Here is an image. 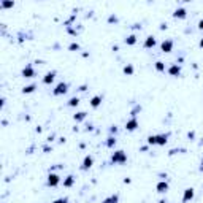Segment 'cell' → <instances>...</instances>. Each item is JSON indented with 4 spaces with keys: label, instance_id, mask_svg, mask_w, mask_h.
Returning <instances> with one entry per match:
<instances>
[{
    "label": "cell",
    "instance_id": "cell-14",
    "mask_svg": "<svg viewBox=\"0 0 203 203\" xmlns=\"http://www.w3.org/2000/svg\"><path fill=\"white\" fill-rule=\"evenodd\" d=\"M75 183H76V178H75L73 174H68V176H65V178H64L62 186H64V187H73V186H75Z\"/></svg>",
    "mask_w": 203,
    "mask_h": 203
},
{
    "label": "cell",
    "instance_id": "cell-36",
    "mask_svg": "<svg viewBox=\"0 0 203 203\" xmlns=\"http://www.w3.org/2000/svg\"><path fill=\"white\" fill-rule=\"evenodd\" d=\"M0 107H2V108L5 107V97H2V100H0Z\"/></svg>",
    "mask_w": 203,
    "mask_h": 203
},
{
    "label": "cell",
    "instance_id": "cell-35",
    "mask_svg": "<svg viewBox=\"0 0 203 203\" xmlns=\"http://www.w3.org/2000/svg\"><path fill=\"white\" fill-rule=\"evenodd\" d=\"M160 30H167V24H165V22L160 24Z\"/></svg>",
    "mask_w": 203,
    "mask_h": 203
},
{
    "label": "cell",
    "instance_id": "cell-26",
    "mask_svg": "<svg viewBox=\"0 0 203 203\" xmlns=\"http://www.w3.org/2000/svg\"><path fill=\"white\" fill-rule=\"evenodd\" d=\"M68 49H70V51H80V49H81V46H80V43L73 41V43H70V44H68Z\"/></svg>",
    "mask_w": 203,
    "mask_h": 203
},
{
    "label": "cell",
    "instance_id": "cell-32",
    "mask_svg": "<svg viewBox=\"0 0 203 203\" xmlns=\"http://www.w3.org/2000/svg\"><path fill=\"white\" fill-rule=\"evenodd\" d=\"M197 27H198L200 30H203V19H200V21H198V24H197Z\"/></svg>",
    "mask_w": 203,
    "mask_h": 203
},
{
    "label": "cell",
    "instance_id": "cell-20",
    "mask_svg": "<svg viewBox=\"0 0 203 203\" xmlns=\"http://www.w3.org/2000/svg\"><path fill=\"white\" fill-rule=\"evenodd\" d=\"M116 143H117L116 137H114V135H110V137L107 138V141H105V146H107V148H110V149H113V148L116 146Z\"/></svg>",
    "mask_w": 203,
    "mask_h": 203
},
{
    "label": "cell",
    "instance_id": "cell-24",
    "mask_svg": "<svg viewBox=\"0 0 203 203\" xmlns=\"http://www.w3.org/2000/svg\"><path fill=\"white\" fill-rule=\"evenodd\" d=\"M13 7H14L13 0H2V2H0V8H2V10H5V8H13Z\"/></svg>",
    "mask_w": 203,
    "mask_h": 203
},
{
    "label": "cell",
    "instance_id": "cell-21",
    "mask_svg": "<svg viewBox=\"0 0 203 203\" xmlns=\"http://www.w3.org/2000/svg\"><path fill=\"white\" fill-rule=\"evenodd\" d=\"M122 71H124V75H127V76H132V75L135 73V67H133L132 64H127V65H124Z\"/></svg>",
    "mask_w": 203,
    "mask_h": 203
},
{
    "label": "cell",
    "instance_id": "cell-33",
    "mask_svg": "<svg viewBox=\"0 0 203 203\" xmlns=\"http://www.w3.org/2000/svg\"><path fill=\"white\" fill-rule=\"evenodd\" d=\"M187 138L194 140V138H195V132H189V133H187Z\"/></svg>",
    "mask_w": 203,
    "mask_h": 203
},
{
    "label": "cell",
    "instance_id": "cell-30",
    "mask_svg": "<svg viewBox=\"0 0 203 203\" xmlns=\"http://www.w3.org/2000/svg\"><path fill=\"white\" fill-rule=\"evenodd\" d=\"M110 133H111V135H113V133H114V135L117 133V127H116V125H111V127H110Z\"/></svg>",
    "mask_w": 203,
    "mask_h": 203
},
{
    "label": "cell",
    "instance_id": "cell-27",
    "mask_svg": "<svg viewBox=\"0 0 203 203\" xmlns=\"http://www.w3.org/2000/svg\"><path fill=\"white\" fill-rule=\"evenodd\" d=\"M117 21H119V18H117L116 14H110V16H108V22H110V24H113V22L116 24Z\"/></svg>",
    "mask_w": 203,
    "mask_h": 203
},
{
    "label": "cell",
    "instance_id": "cell-34",
    "mask_svg": "<svg viewBox=\"0 0 203 203\" xmlns=\"http://www.w3.org/2000/svg\"><path fill=\"white\" fill-rule=\"evenodd\" d=\"M130 183H132L130 178H124V184H130Z\"/></svg>",
    "mask_w": 203,
    "mask_h": 203
},
{
    "label": "cell",
    "instance_id": "cell-29",
    "mask_svg": "<svg viewBox=\"0 0 203 203\" xmlns=\"http://www.w3.org/2000/svg\"><path fill=\"white\" fill-rule=\"evenodd\" d=\"M181 151H184V149H171L168 152V156H174V154H178V152H181Z\"/></svg>",
    "mask_w": 203,
    "mask_h": 203
},
{
    "label": "cell",
    "instance_id": "cell-10",
    "mask_svg": "<svg viewBox=\"0 0 203 203\" xmlns=\"http://www.w3.org/2000/svg\"><path fill=\"white\" fill-rule=\"evenodd\" d=\"M167 73H168L170 76H174V78H178V76H181V65L171 64V65L167 68Z\"/></svg>",
    "mask_w": 203,
    "mask_h": 203
},
{
    "label": "cell",
    "instance_id": "cell-4",
    "mask_svg": "<svg viewBox=\"0 0 203 203\" xmlns=\"http://www.w3.org/2000/svg\"><path fill=\"white\" fill-rule=\"evenodd\" d=\"M68 83H64V81H60L54 89H53V95L54 97H59V95H64V94H67L68 92Z\"/></svg>",
    "mask_w": 203,
    "mask_h": 203
},
{
    "label": "cell",
    "instance_id": "cell-19",
    "mask_svg": "<svg viewBox=\"0 0 203 203\" xmlns=\"http://www.w3.org/2000/svg\"><path fill=\"white\" fill-rule=\"evenodd\" d=\"M37 87H38L37 83H32V84H29V86H24V87H22V94H32V92H35Z\"/></svg>",
    "mask_w": 203,
    "mask_h": 203
},
{
    "label": "cell",
    "instance_id": "cell-15",
    "mask_svg": "<svg viewBox=\"0 0 203 203\" xmlns=\"http://www.w3.org/2000/svg\"><path fill=\"white\" fill-rule=\"evenodd\" d=\"M102 102H103V95H94V97L91 98V102H89V105H91L92 108H98V107L102 105Z\"/></svg>",
    "mask_w": 203,
    "mask_h": 203
},
{
    "label": "cell",
    "instance_id": "cell-8",
    "mask_svg": "<svg viewBox=\"0 0 203 203\" xmlns=\"http://www.w3.org/2000/svg\"><path fill=\"white\" fill-rule=\"evenodd\" d=\"M194 197H195V189H194V187H186L184 192H183V203L192 201Z\"/></svg>",
    "mask_w": 203,
    "mask_h": 203
},
{
    "label": "cell",
    "instance_id": "cell-17",
    "mask_svg": "<svg viewBox=\"0 0 203 203\" xmlns=\"http://www.w3.org/2000/svg\"><path fill=\"white\" fill-rule=\"evenodd\" d=\"M137 41H138V37H137L135 34H130V35H127V37L124 38V43H125L127 46H133Z\"/></svg>",
    "mask_w": 203,
    "mask_h": 203
},
{
    "label": "cell",
    "instance_id": "cell-5",
    "mask_svg": "<svg viewBox=\"0 0 203 203\" xmlns=\"http://www.w3.org/2000/svg\"><path fill=\"white\" fill-rule=\"evenodd\" d=\"M138 127H140V122H138L137 116H132L129 121L125 122V130H127V132H135Z\"/></svg>",
    "mask_w": 203,
    "mask_h": 203
},
{
    "label": "cell",
    "instance_id": "cell-38",
    "mask_svg": "<svg viewBox=\"0 0 203 203\" xmlns=\"http://www.w3.org/2000/svg\"><path fill=\"white\" fill-rule=\"evenodd\" d=\"M200 171L203 173V159H201V162H200Z\"/></svg>",
    "mask_w": 203,
    "mask_h": 203
},
{
    "label": "cell",
    "instance_id": "cell-9",
    "mask_svg": "<svg viewBox=\"0 0 203 203\" xmlns=\"http://www.w3.org/2000/svg\"><path fill=\"white\" fill-rule=\"evenodd\" d=\"M92 165H94V157L91 156V154H87L84 159H83V162H81V170L83 171H87V170H91L92 168Z\"/></svg>",
    "mask_w": 203,
    "mask_h": 203
},
{
    "label": "cell",
    "instance_id": "cell-12",
    "mask_svg": "<svg viewBox=\"0 0 203 203\" xmlns=\"http://www.w3.org/2000/svg\"><path fill=\"white\" fill-rule=\"evenodd\" d=\"M187 16V10L184 7H178L174 11H173V18L174 19H184Z\"/></svg>",
    "mask_w": 203,
    "mask_h": 203
},
{
    "label": "cell",
    "instance_id": "cell-25",
    "mask_svg": "<svg viewBox=\"0 0 203 203\" xmlns=\"http://www.w3.org/2000/svg\"><path fill=\"white\" fill-rule=\"evenodd\" d=\"M154 67H156V70H157V71H160V73L167 70V68H165V62H162V60H157V62L154 64Z\"/></svg>",
    "mask_w": 203,
    "mask_h": 203
},
{
    "label": "cell",
    "instance_id": "cell-13",
    "mask_svg": "<svg viewBox=\"0 0 203 203\" xmlns=\"http://www.w3.org/2000/svg\"><path fill=\"white\" fill-rule=\"evenodd\" d=\"M168 138H170V133H159V135H156V144L165 146L168 143Z\"/></svg>",
    "mask_w": 203,
    "mask_h": 203
},
{
    "label": "cell",
    "instance_id": "cell-6",
    "mask_svg": "<svg viewBox=\"0 0 203 203\" xmlns=\"http://www.w3.org/2000/svg\"><path fill=\"white\" fill-rule=\"evenodd\" d=\"M56 76H57V71H56V70H51V71H48V73L43 76L41 83H43V84H46V86L53 84V83H54V80H56Z\"/></svg>",
    "mask_w": 203,
    "mask_h": 203
},
{
    "label": "cell",
    "instance_id": "cell-16",
    "mask_svg": "<svg viewBox=\"0 0 203 203\" xmlns=\"http://www.w3.org/2000/svg\"><path fill=\"white\" fill-rule=\"evenodd\" d=\"M168 181H159L157 184H156V190L159 192V194H167V190H168Z\"/></svg>",
    "mask_w": 203,
    "mask_h": 203
},
{
    "label": "cell",
    "instance_id": "cell-40",
    "mask_svg": "<svg viewBox=\"0 0 203 203\" xmlns=\"http://www.w3.org/2000/svg\"><path fill=\"white\" fill-rule=\"evenodd\" d=\"M159 203H167V198H162V200L159 201Z\"/></svg>",
    "mask_w": 203,
    "mask_h": 203
},
{
    "label": "cell",
    "instance_id": "cell-18",
    "mask_svg": "<svg viewBox=\"0 0 203 203\" xmlns=\"http://www.w3.org/2000/svg\"><path fill=\"white\" fill-rule=\"evenodd\" d=\"M86 117H87V113H86V111H78V113L73 114V121H75V122H83Z\"/></svg>",
    "mask_w": 203,
    "mask_h": 203
},
{
    "label": "cell",
    "instance_id": "cell-3",
    "mask_svg": "<svg viewBox=\"0 0 203 203\" xmlns=\"http://www.w3.org/2000/svg\"><path fill=\"white\" fill-rule=\"evenodd\" d=\"M21 76H22V78H27V80L35 78V76H37V71H35L34 65H32V64H27V65H25V67L21 70Z\"/></svg>",
    "mask_w": 203,
    "mask_h": 203
},
{
    "label": "cell",
    "instance_id": "cell-2",
    "mask_svg": "<svg viewBox=\"0 0 203 203\" xmlns=\"http://www.w3.org/2000/svg\"><path fill=\"white\" fill-rule=\"evenodd\" d=\"M60 184V176L57 173L49 171V174L46 176V186L48 187H57Z\"/></svg>",
    "mask_w": 203,
    "mask_h": 203
},
{
    "label": "cell",
    "instance_id": "cell-7",
    "mask_svg": "<svg viewBox=\"0 0 203 203\" xmlns=\"http://www.w3.org/2000/svg\"><path fill=\"white\" fill-rule=\"evenodd\" d=\"M173 46H174V41H173L171 38H165V40L160 43V51H162V53H171Z\"/></svg>",
    "mask_w": 203,
    "mask_h": 203
},
{
    "label": "cell",
    "instance_id": "cell-11",
    "mask_svg": "<svg viewBox=\"0 0 203 203\" xmlns=\"http://www.w3.org/2000/svg\"><path fill=\"white\" fill-rule=\"evenodd\" d=\"M156 44H157V40H156L154 35H148V37L144 38V41H143V48H144V49H152Z\"/></svg>",
    "mask_w": 203,
    "mask_h": 203
},
{
    "label": "cell",
    "instance_id": "cell-37",
    "mask_svg": "<svg viewBox=\"0 0 203 203\" xmlns=\"http://www.w3.org/2000/svg\"><path fill=\"white\" fill-rule=\"evenodd\" d=\"M132 29H141V24H133Z\"/></svg>",
    "mask_w": 203,
    "mask_h": 203
},
{
    "label": "cell",
    "instance_id": "cell-1",
    "mask_svg": "<svg viewBox=\"0 0 203 203\" xmlns=\"http://www.w3.org/2000/svg\"><path fill=\"white\" fill-rule=\"evenodd\" d=\"M127 154H125V151H122V149H117V151H114L113 154H111V164H117V165H122V164H125L127 162Z\"/></svg>",
    "mask_w": 203,
    "mask_h": 203
},
{
    "label": "cell",
    "instance_id": "cell-22",
    "mask_svg": "<svg viewBox=\"0 0 203 203\" xmlns=\"http://www.w3.org/2000/svg\"><path fill=\"white\" fill-rule=\"evenodd\" d=\"M102 203H119V194H113V195L107 197Z\"/></svg>",
    "mask_w": 203,
    "mask_h": 203
},
{
    "label": "cell",
    "instance_id": "cell-39",
    "mask_svg": "<svg viewBox=\"0 0 203 203\" xmlns=\"http://www.w3.org/2000/svg\"><path fill=\"white\" fill-rule=\"evenodd\" d=\"M198 46H200V48H203V38L200 40V43H198Z\"/></svg>",
    "mask_w": 203,
    "mask_h": 203
},
{
    "label": "cell",
    "instance_id": "cell-31",
    "mask_svg": "<svg viewBox=\"0 0 203 203\" xmlns=\"http://www.w3.org/2000/svg\"><path fill=\"white\" fill-rule=\"evenodd\" d=\"M80 92H84V91H87V84H83V86H80V89H78Z\"/></svg>",
    "mask_w": 203,
    "mask_h": 203
},
{
    "label": "cell",
    "instance_id": "cell-28",
    "mask_svg": "<svg viewBox=\"0 0 203 203\" xmlns=\"http://www.w3.org/2000/svg\"><path fill=\"white\" fill-rule=\"evenodd\" d=\"M53 203H68V198L67 197H60V198H56Z\"/></svg>",
    "mask_w": 203,
    "mask_h": 203
},
{
    "label": "cell",
    "instance_id": "cell-23",
    "mask_svg": "<svg viewBox=\"0 0 203 203\" xmlns=\"http://www.w3.org/2000/svg\"><path fill=\"white\" fill-rule=\"evenodd\" d=\"M67 105L70 107V108H75V107H78L80 105V97H71V98H68V102H67Z\"/></svg>",
    "mask_w": 203,
    "mask_h": 203
}]
</instances>
